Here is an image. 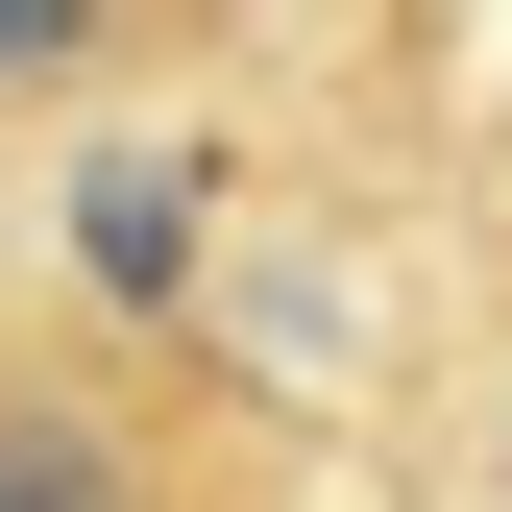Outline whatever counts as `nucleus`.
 <instances>
[{
    "instance_id": "f03ea898",
    "label": "nucleus",
    "mask_w": 512,
    "mask_h": 512,
    "mask_svg": "<svg viewBox=\"0 0 512 512\" xmlns=\"http://www.w3.org/2000/svg\"><path fill=\"white\" fill-rule=\"evenodd\" d=\"M0 512H122V464H98L74 415H0Z\"/></svg>"
},
{
    "instance_id": "7ed1b4c3",
    "label": "nucleus",
    "mask_w": 512,
    "mask_h": 512,
    "mask_svg": "<svg viewBox=\"0 0 512 512\" xmlns=\"http://www.w3.org/2000/svg\"><path fill=\"white\" fill-rule=\"evenodd\" d=\"M0 74H49V25H0Z\"/></svg>"
},
{
    "instance_id": "f257e3e1",
    "label": "nucleus",
    "mask_w": 512,
    "mask_h": 512,
    "mask_svg": "<svg viewBox=\"0 0 512 512\" xmlns=\"http://www.w3.org/2000/svg\"><path fill=\"white\" fill-rule=\"evenodd\" d=\"M74 269L98 293H171V269H196V147H98L74 171Z\"/></svg>"
}]
</instances>
